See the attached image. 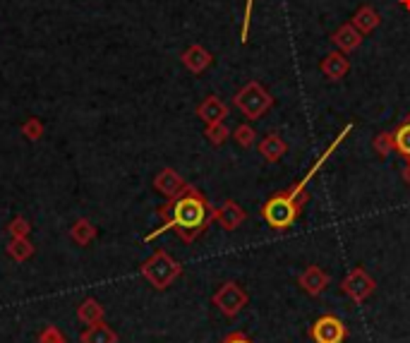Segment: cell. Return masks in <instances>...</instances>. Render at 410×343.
<instances>
[{
  "instance_id": "3",
  "label": "cell",
  "mask_w": 410,
  "mask_h": 343,
  "mask_svg": "<svg viewBox=\"0 0 410 343\" xmlns=\"http://www.w3.org/2000/svg\"><path fill=\"white\" fill-rule=\"evenodd\" d=\"M235 108L243 113L247 120H260L267 115V111L274 106V97L264 89L260 82H247L233 99Z\"/></svg>"
},
{
  "instance_id": "27",
  "label": "cell",
  "mask_w": 410,
  "mask_h": 343,
  "mask_svg": "<svg viewBox=\"0 0 410 343\" xmlns=\"http://www.w3.org/2000/svg\"><path fill=\"white\" fill-rule=\"evenodd\" d=\"M10 233H13V238H27V233H29V223H27L24 218H17V221L10 223Z\"/></svg>"
},
{
  "instance_id": "30",
  "label": "cell",
  "mask_w": 410,
  "mask_h": 343,
  "mask_svg": "<svg viewBox=\"0 0 410 343\" xmlns=\"http://www.w3.org/2000/svg\"><path fill=\"white\" fill-rule=\"evenodd\" d=\"M401 5H403L406 10H410V0H401Z\"/></svg>"
},
{
  "instance_id": "7",
  "label": "cell",
  "mask_w": 410,
  "mask_h": 343,
  "mask_svg": "<svg viewBox=\"0 0 410 343\" xmlns=\"http://www.w3.org/2000/svg\"><path fill=\"white\" fill-rule=\"evenodd\" d=\"M310 339L314 343H341L346 339V324L334 314H324L312 324Z\"/></svg>"
},
{
  "instance_id": "20",
  "label": "cell",
  "mask_w": 410,
  "mask_h": 343,
  "mask_svg": "<svg viewBox=\"0 0 410 343\" xmlns=\"http://www.w3.org/2000/svg\"><path fill=\"white\" fill-rule=\"evenodd\" d=\"M8 252L13 260L22 262V260H29V257L34 255V247L27 238H13V243L8 245Z\"/></svg>"
},
{
  "instance_id": "28",
  "label": "cell",
  "mask_w": 410,
  "mask_h": 343,
  "mask_svg": "<svg viewBox=\"0 0 410 343\" xmlns=\"http://www.w3.org/2000/svg\"><path fill=\"white\" fill-rule=\"evenodd\" d=\"M223 343H252L250 339H247L245 334H240V331H235V334H230L223 339Z\"/></svg>"
},
{
  "instance_id": "21",
  "label": "cell",
  "mask_w": 410,
  "mask_h": 343,
  "mask_svg": "<svg viewBox=\"0 0 410 343\" xmlns=\"http://www.w3.org/2000/svg\"><path fill=\"white\" fill-rule=\"evenodd\" d=\"M233 139L238 142V147H243V149H250L252 144H255V139H257V132H255V127L252 125H238L233 130Z\"/></svg>"
},
{
  "instance_id": "5",
  "label": "cell",
  "mask_w": 410,
  "mask_h": 343,
  "mask_svg": "<svg viewBox=\"0 0 410 343\" xmlns=\"http://www.w3.org/2000/svg\"><path fill=\"white\" fill-rule=\"evenodd\" d=\"M247 302H250V295H247V290L240 284H235V281H226V284L213 293V305L226 314V317H238V314L247 307Z\"/></svg>"
},
{
  "instance_id": "1",
  "label": "cell",
  "mask_w": 410,
  "mask_h": 343,
  "mask_svg": "<svg viewBox=\"0 0 410 343\" xmlns=\"http://www.w3.org/2000/svg\"><path fill=\"white\" fill-rule=\"evenodd\" d=\"M159 214L164 223L159 226V230L147 235V243L159 238L161 233H168V230H176L183 243H195L216 218V209L209 204V200L197 188H190V185H185L176 197H171V202L161 206Z\"/></svg>"
},
{
  "instance_id": "19",
  "label": "cell",
  "mask_w": 410,
  "mask_h": 343,
  "mask_svg": "<svg viewBox=\"0 0 410 343\" xmlns=\"http://www.w3.org/2000/svg\"><path fill=\"white\" fill-rule=\"evenodd\" d=\"M106 317V310L99 305L94 298H87V300H82V305L77 307V319H80L82 324H97V322H104Z\"/></svg>"
},
{
  "instance_id": "26",
  "label": "cell",
  "mask_w": 410,
  "mask_h": 343,
  "mask_svg": "<svg viewBox=\"0 0 410 343\" xmlns=\"http://www.w3.org/2000/svg\"><path fill=\"white\" fill-rule=\"evenodd\" d=\"M252 3H255V0H247V5H245V15H243V27H240V41H243V43H247V36H250Z\"/></svg>"
},
{
  "instance_id": "11",
  "label": "cell",
  "mask_w": 410,
  "mask_h": 343,
  "mask_svg": "<svg viewBox=\"0 0 410 343\" xmlns=\"http://www.w3.org/2000/svg\"><path fill=\"white\" fill-rule=\"evenodd\" d=\"M319 70H322V75L327 77V80L339 82V80H344L348 75V70H351V60H348V55L341 53V50H331V53L324 55Z\"/></svg>"
},
{
  "instance_id": "14",
  "label": "cell",
  "mask_w": 410,
  "mask_h": 343,
  "mask_svg": "<svg viewBox=\"0 0 410 343\" xmlns=\"http://www.w3.org/2000/svg\"><path fill=\"white\" fill-rule=\"evenodd\" d=\"M154 188L159 190L161 195H166V197H176L185 188V183H183V178L178 176L176 171H173V168H164V171L156 176Z\"/></svg>"
},
{
  "instance_id": "15",
  "label": "cell",
  "mask_w": 410,
  "mask_h": 343,
  "mask_svg": "<svg viewBox=\"0 0 410 343\" xmlns=\"http://www.w3.org/2000/svg\"><path fill=\"white\" fill-rule=\"evenodd\" d=\"M379 24H381V15L372 8V5H362V8L353 15V27L362 34H372Z\"/></svg>"
},
{
  "instance_id": "29",
  "label": "cell",
  "mask_w": 410,
  "mask_h": 343,
  "mask_svg": "<svg viewBox=\"0 0 410 343\" xmlns=\"http://www.w3.org/2000/svg\"><path fill=\"white\" fill-rule=\"evenodd\" d=\"M403 180L410 185V164H406V168H403Z\"/></svg>"
},
{
  "instance_id": "16",
  "label": "cell",
  "mask_w": 410,
  "mask_h": 343,
  "mask_svg": "<svg viewBox=\"0 0 410 343\" xmlns=\"http://www.w3.org/2000/svg\"><path fill=\"white\" fill-rule=\"evenodd\" d=\"M82 343H118V334L106 322L89 324L80 336Z\"/></svg>"
},
{
  "instance_id": "22",
  "label": "cell",
  "mask_w": 410,
  "mask_h": 343,
  "mask_svg": "<svg viewBox=\"0 0 410 343\" xmlns=\"http://www.w3.org/2000/svg\"><path fill=\"white\" fill-rule=\"evenodd\" d=\"M204 134H206V139H209L213 147H221V144L230 137V130L226 125H223V122H213V125H206Z\"/></svg>"
},
{
  "instance_id": "17",
  "label": "cell",
  "mask_w": 410,
  "mask_h": 343,
  "mask_svg": "<svg viewBox=\"0 0 410 343\" xmlns=\"http://www.w3.org/2000/svg\"><path fill=\"white\" fill-rule=\"evenodd\" d=\"M211 53L206 48H202V46H190L188 48V53L183 55V63L190 67V72H204L206 67L211 65Z\"/></svg>"
},
{
  "instance_id": "18",
  "label": "cell",
  "mask_w": 410,
  "mask_h": 343,
  "mask_svg": "<svg viewBox=\"0 0 410 343\" xmlns=\"http://www.w3.org/2000/svg\"><path fill=\"white\" fill-rule=\"evenodd\" d=\"M394 151L406 164H410V113L403 118V122L394 130Z\"/></svg>"
},
{
  "instance_id": "8",
  "label": "cell",
  "mask_w": 410,
  "mask_h": 343,
  "mask_svg": "<svg viewBox=\"0 0 410 343\" xmlns=\"http://www.w3.org/2000/svg\"><path fill=\"white\" fill-rule=\"evenodd\" d=\"M245 218H247V211L243 209V206H240L238 202L228 200L216 209V218H213V221H218V226L230 233V230H238L240 226H243Z\"/></svg>"
},
{
  "instance_id": "6",
  "label": "cell",
  "mask_w": 410,
  "mask_h": 343,
  "mask_svg": "<svg viewBox=\"0 0 410 343\" xmlns=\"http://www.w3.org/2000/svg\"><path fill=\"white\" fill-rule=\"evenodd\" d=\"M374 288H377V281L369 276L362 267H355L344 281H341V290H344L353 302H365L374 293Z\"/></svg>"
},
{
  "instance_id": "13",
  "label": "cell",
  "mask_w": 410,
  "mask_h": 343,
  "mask_svg": "<svg viewBox=\"0 0 410 343\" xmlns=\"http://www.w3.org/2000/svg\"><path fill=\"white\" fill-rule=\"evenodd\" d=\"M197 115L206 122V125H213V122H223V120H226V115H228V106L223 104V101L218 97H206L199 104Z\"/></svg>"
},
{
  "instance_id": "9",
  "label": "cell",
  "mask_w": 410,
  "mask_h": 343,
  "mask_svg": "<svg viewBox=\"0 0 410 343\" xmlns=\"http://www.w3.org/2000/svg\"><path fill=\"white\" fill-rule=\"evenodd\" d=\"M297 284H300V288L305 290L307 295L317 298L324 293V288L329 286V274L324 272L322 267H317V264H312V267H307L305 272L300 274V279H297Z\"/></svg>"
},
{
  "instance_id": "10",
  "label": "cell",
  "mask_w": 410,
  "mask_h": 343,
  "mask_svg": "<svg viewBox=\"0 0 410 343\" xmlns=\"http://www.w3.org/2000/svg\"><path fill=\"white\" fill-rule=\"evenodd\" d=\"M362 41H365V34L358 31L353 27V22H346V24H341L339 29L331 34V43H336L341 53H353V50L362 46Z\"/></svg>"
},
{
  "instance_id": "25",
  "label": "cell",
  "mask_w": 410,
  "mask_h": 343,
  "mask_svg": "<svg viewBox=\"0 0 410 343\" xmlns=\"http://www.w3.org/2000/svg\"><path fill=\"white\" fill-rule=\"evenodd\" d=\"M38 343H67L63 331L58 327H46L41 329V334H38Z\"/></svg>"
},
{
  "instance_id": "12",
  "label": "cell",
  "mask_w": 410,
  "mask_h": 343,
  "mask_svg": "<svg viewBox=\"0 0 410 343\" xmlns=\"http://www.w3.org/2000/svg\"><path fill=\"white\" fill-rule=\"evenodd\" d=\"M285 151H288V144H285V139L276 132H269L260 142V154L267 164H276V161L283 159Z\"/></svg>"
},
{
  "instance_id": "4",
  "label": "cell",
  "mask_w": 410,
  "mask_h": 343,
  "mask_svg": "<svg viewBox=\"0 0 410 343\" xmlns=\"http://www.w3.org/2000/svg\"><path fill=\"white\" fill-rule=\"evenodd\" d=\"M181 274H183V267L164 250L154 252L151 260L142 264V276L147 279L156 290H166Z\"/></svg>"
},
{
  "instance_id": "23",
  "label": "cell",
  "mask_w": 410,
  "mask_h": 343,
  "mask_svg": "<svg viewBox=\"0 0 410 343\" xmlns=\"http://www.w3.org/2000/svg\"><path fill=\"white\" fill-rule=\"evenodd\" d=\"M372 147L381 156V159H384V156H389L391 151H394V132H379L377 137H374Z\"/></svg>"
},
{
  "instance_id": "2",
  "label": "cell",
  "mask_w": 410,
  "mask_h": 343,
  "mask_svg": "<svg viewBox=\"0 0 410 343\" xmlns=\"http://www.w3.org/2000/svg\"><path fill=\"white\" fill-rule=\"evenodd\" d=\"M351 132H353V122H348L344 130L336 134L334 142H331L329 147L324 149L322 154H319V159L314 161L310 171H307L305 176L297 180L293 188H288L285 192H281V195H274L271 200H269L267 204L262 206V216H264V221H267L269 226L276 228V230H285V228L293 226V223L297 221V216H300L302 206H305V202H307L305 190H307V185H310V180L317 176L319 171H322V166L327 164V159L341 147V142L346 139V134H351Z\"/></svg>"
},
{
  "instance_id": "24",
  "label": "cell",
  "mask_w": 410,
  "mask_h": 343,
  "mask_svg": "<svg viewBox=\"0 0 410 343\" xmlns=\"http://www.w3.org/2000/svg\"><path fill=\"white\" fill-rule=\"evenodd\" d=\"M94 235H97V230H94V226L89 221H80V223H75V226H72V238H75L80 245H87L89 240L94 238Z\"/></svg>"
}]
</instances>
